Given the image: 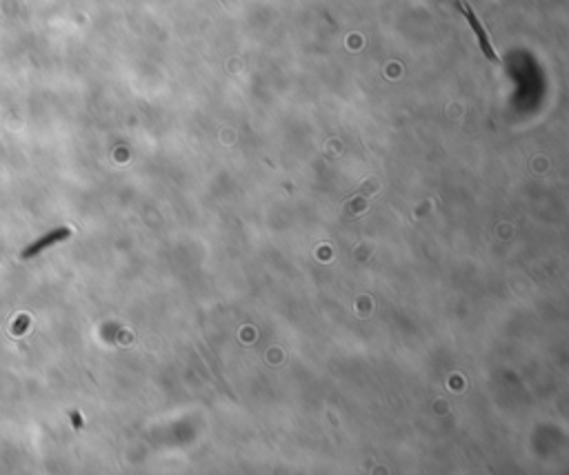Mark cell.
Masks as SVG:
<instances>
[{"mask_svg": "<svg viewBox=\"0 0 569 475\" xmlns=\"http://www.w3.org/2000/svg\"><path fill=\"white\" fill-rule=\"evenodd\" d=\"M458 9L460 12L465 14V18L469 20V25H472V29H474V34H476V38H478V43H481V49H483V54L487 56L489 60H494V63H498V54H496V51L492 49V43H489V38H487V32H485V27L478 23V18H476V14L472 12V7L467 5V3H460L458 0Z\"/></svg>", "mask_w": 569, "mask_h": 475, "instance_id": "cell-1", "label": "cell"}]
</instances>
